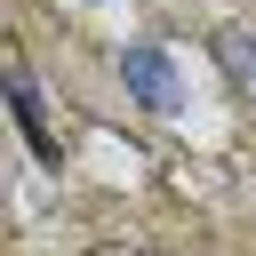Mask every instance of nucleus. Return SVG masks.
<instances>
[{
    "instance_id": "nucleus-1",
    "label": "nucleus",
    "mask_w": 256,
    "mask_h": 256,
    "mask_svg": "<svg viewBox=\"0 0 256 256\" xmlns=\"http://www.w3.org/2000/svg\"><path fill=\"white\" fill-rule=\"evenodd\" d=\"M120 80H128V96L144 112H176L184 104V88H176V72H168L160 48H120Z\"/></svg>"
},
{
    "instance_id": "nucleus-2",
    "label": "nucleus",
    "mask_w": 256,
    "mask_h": 256,
    "mask_svg": "<svg viewBox=\"0 0 256 256\" xmlns=\"http://www.w3.org/2000/svg\"><path fill=\"white\" fill-rule=\"evenodd\" d=\"M8 104H16V120H24L32 152H56V136H48V112H40V88H32V72H24V64H8Z\"/></svg>"
},
{
    "instance_id": "nucleus-3",
    "label": "nucleus",
    "mask_w": 256,
    "mask_h": 256,
    "mask_svg": "<svg viewBox=\"0 0 256 256\" xmlns=\"http://www.w3.org/2000/svg\"><path fill=\"white\" fill-rule=\"evenodd\" d=\"M216 56H224V72H232V88L256 104V32H224L216 40Z\"/></svg>"
}]
</instances>
